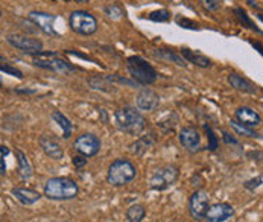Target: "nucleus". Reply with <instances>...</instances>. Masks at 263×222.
<instances>
[{
	"label": "nucleus",
	"mask_w": 263,
	"mask_h": 222,
	"mask_svg": "<svg viewBox=\"0 0 263 222\" xmlns=\"http://www.w3.org/2000/svg\"><path fill=\"white\" fill-rule=\"evenodd\" d=\"M43 195L50 201H72L79 195V186L73 178L53 177L46 181Z\"/></svg>",
	"instance_id": "nucleus-1"
},
{
	"label": "nucleus",
	"mask_w": 263,
	"mask_h": 222,
	"mask_svg": "<svg viewBox=\"0 0 263 222\" xmlns=\"http://www.w3.org/2000/svg\"><path fill=\"white\" fill-rule=\"evenodd\" d=\"M117 128L129 136H140L146 128V119L145 116L137 110L136 107L126 105L123 108H119L114 114Z\"/></svg>",
	"instance_id": "nucleus-2"
},
{
	"label": "nucleus",
	"mask_w": 263,
	"mask_h": 222,
	"mask_svg": "<svg viewBox=\"0 0 263 222\" xmlns=\"http://www.w3.org/2000/svg\"><path fill=\"white\" fill-rule=\"evenodd\" d=\"M136 177L137 168L128 158H116L107 171V183L113 187H123L129 184L136 180Z\"/></svg>",
	"instance_id": "nucleus-3"
},
{
	"label": "nucleus",
	"mask_w": 263,
	"mask_h": 222,
	"mask_svg": "<svg viewBox=\"0 0 263 222\" xmlns=\"http://www.w3.org/2000/svg\"><path fill=\"white\" fill-rule=\"evenodd\" d=\"M126 69L128 73L133 78V81L139 85H151L157 81L158 75L155 72V69L151 66L149 63L142 58V57H129L126 60Z\"/></svg>",
	"instance_id": "nucleus-4"
},
{
	"label": "nucleus",
	"mask_w": 263,
	"mask_h": 222,
	"mask_svg": "<svg viewBox=\"0 0 263 222\" xmlns=\"http://www.w3.org/2000/svg\"><path fill=\"white\" fill-rule=\"evenodd\" d=\"M180 178V168L175 164H164L154 171L149 180L151 190L164 192L171 189Z\"/></svg>",
	"instance_id": "nucleus-5"
},
{
	"label": "nucleus",
	"mask_w": 263,
	"mask_h": 222,
	"mask_svg": "<svg viewBox=\"0 0 263 222\" xmlns=\"http://www.w3.org/2000/svg\"><path fill=\"white\" fill-rule=\"evenodd\" d=\"M70 29L84 37H90L98 31V20L87 11H73L69 17Z\"/></svg>",
	"instance_id": "nucleus-6"
},
{
	"label": "nucleus",
	"mask_w": 263,
	"mask_h": 222,
	"mask_svg": "<svg viewBox=\"0 0 263 222\" xmlns=\"http://www.w3.org/2000/svg\"><path fill=\"white\" fill-rule=\"evenodd\" d=\"M101 146H102L101 139L93 133H84V134L78 136L73 142V149L79 155H82L85 158H91V157L98 155L101 151Z\"/></svg>",
	"instance_id": "nucleus-7"
},
{
	"label": "nucleus",
	"mask_w": 263,
	"mask_h": 222,
	"mask_svg": "<svg viewBox=\"0 0 263 222\" xmlns=\"http://www.w3.org/2000/svg\"><path fill=\"white\" fill-rule=\"evenodd\" d=\"M210 204V196L205 190H195L189 198V213L195 221H204V215Z\"/></svg>",
	"instance_id": "nucleus-8"
},
{
	"label": "nucleus",
	"mask_w": 263,
	"mask_h": 222,
	"mask_svg": "<svg viewBox=\"0 0 263 222\" xmlns=\"http://www.w3.org/2000/svg\"><path fill=\"white\" fill-rule=\"evenodd\" d=\"M6 41H8L12 47L18 49V50H22V52H25V53H28V55H34V53H38V52L43 50V41L38 40V38L29 37V35L8 34V35H6Z\"/></svg>",
	"instance_id": "nucleus-9"
},
{
	"label": "nucleus",
	"mask_w": 263,
	"mask_h": 222,
	"mask_svg": "<svg viewBox=\"0 0 263 222\" xmlns=\"http://www.w3.org/2000/svg\"><path fill=\"white\" fill-rule=\"evenodd\" d=\"M28 20L32 22L38 29L43 31L46 35L58 37V32L55 31V20H57V15L55 14L40 12V11H31L28 14Z\"/></svg>",
	"instance_id": "nucleus-10"
},
{
	"label": "nucleus",
	"mask_w": 263,
	"mask_h": 222,
	"mask_svg": "<svg viewBox=\"0 0 263 222\" xmlns=\"http://www.w3.org/2000/svg\"><path fill=\"white\" fill-rule=\"evenodd\" d=\"M234 207L228 202H215L209 204L207 212L204 215L205 222H227L234 216Z\"/></svg>",
	"instance_id": "nucleus-11"
},
{
	"label": "nucleus",
	"mask_w": 263,
	"mask_h": 222,
	"mask_svg": "<svg viewBox=\"0 0 263 222\" xmlns=\"http://www.w3.org/2000/svg\"><path fill=\"white\" fill-rule=\"evenodd\" d=\"M34 66H37L40 69L50 70V72H55V73L60 75H67L75 70V66H72L69 61L63 60V58H58V57H52L49 60L38 58V60L34 61Z\"/></svg>",
	"instance_id": "nucleus-12"
},
{
	"label": "nucleus",
	"mask_w": 263,
	"mask_h": 222,
	"mask_svg": "<svg viewBox=\"0 0 263 222\" xmlns=\"http://www.w3.org/2000/svg\"><path fill=\"white\" fill-rule=\"evenodd\" d=\"M160 95L152 88H142L136 96V107L139 111H154L160 107Z\"/></svg>",
	"instance_id": "nucleus-13"
},
{
	"label": "nucleus",
	"mask_w": 263,
	"mask_h": 222,
	"mask_svg": "<svg viewBox=\"0 0 263 222\" xmlns=\"http://www.w3.org/2000/svg\"><path fill=\"white\" fill-rule=\"evenodd\" d=\"M178 140L187 152H196L201 149V134L193 126H184L178 134Z\"/></svg>",
	"instance_id": "nucleus-14"
},
{
	"label": "nucleus",
	"mask_w": 263,
	"mask_h": 222,
	"mask_svg": "<svg viewBox=\"0 0 263 222\" xmlns=\"http://www.w3.org/2000/svg\"><path fill=\"white\" fill-rule=\"evenodd\" d=\"M38 143H40V148L43 149V152L47 157H50L52 160H63L64 158V149L53 136L43 134L38 139Z\"/></svg>",
	"instance_id": "nucleus-15"
},
{
	"label": "nucleus",
	"mask_w": 263,
	"mask_h": 222,
	"mask_svg": "<svg viewBox=\"0 0 263 222\" xmlns=\"http://www.w3.org/2000/svg\"><path fill=\"white\" fill-rule=\"evenodd\" d=\"M234 120H237L239 123L250 126V128H256L262 123V117L257 111L251 107H239L234 111Z\"/></svg>",
	"instance_id": "nucleus-16"
},
{
	"label": "nucleus",
	"mask_w": 263,
	"mask_h": 222,
	"mask_svg": "<svg viewBox=\"0 0 263 222\" xmlns=\"http://www.w3.org/2000/svg\"><path fill=\"white\" fill-rule=\"evenodd\" d=\"M11 195L22 204V206H34L37 204L38 201L41 199V193L34 190V189H29V187H14L11 190Z\"/></svg>",
	"instance_id": "nucleus-17"
},
{
	"label": "nucleus",
	"mask_w": 263,
	"mask_h": 222,
	"mask_svg": "<svg viewBox=\"0 0 263 222\" xmlns=\"http://www.w3.org/2000/svg\"><path fill=\"white\" fill-rule=\"evenodd\" d=\"M14 154L17 158V175H18V178L23 181L29 180L34 175V169H32V164H31L28 155L18 148L14 149Z\"/></svg>",
	"instance_id": "nucleus-18"
},
{
	"label": "nucleus",
	"mask_w": 263,
	"mask_h": 222,
	"mask_svg": "<svg viewBox=\"0 0 263 222\" xmlns=\"http://www.w3.org/2000/svg\"><path fill=\"white\" fill-rule=\"evenodd\" d=\"M227 81H228L230 87H233V88L237 90V91H242V93H247V95H254V93H257L256 84H253L251 81L245 79V78L240 76V75L230 73L228 75V78H227Z\"/></svg>",
	"instance_id": "nucleus-19"
},
{
	"label": "nucleus",
	"mask_w": 263,
	"mask_h": 222,
	"mask_svg": "<svg viewBox=\"0 0 263 222\" xmlns=\"http://www.w3.org/2000/svg\"><path fill=\"white\" fill-rule=\"evenodd\" d=\"M152 57L157 58V60L166 61V63H174V64H177L180 67L187 66L186 60L180 53H177L174 50H169V49H155V50H152Z\"/></svg>",
	"instance_id": "nucleus-20"
},
{
	"label": "nucleus",
	"mask_w": 263,
	"mask_h": 222,
	"mask_svg": "<svg viewBox=\"0 0 263 222\" xmlns=\"http://www.w3.org/2000/svg\"><path fill=\"white\" fill-rule=\"evenodd\" d=\"M180 55L186 60V63H192V64H195V66H198V67H201V69H209V67H212L210 58L204 57L202 53H198L196 50H192V49H187V47H183Z\"/></svg>",
	"instance_id": "nucleus-21"
},
{
	"label": "nucleus",
	"mask_w": 263,
	"mask_h": 222,
	"mask_svg": "<svg viewBox=\"0 0 263 222\" xmlns=\"http://www.w3.org/2000/svg\"><path fill=\"white\" fill-rule=\"evenodd\" d=\"M52 119L55 123H58V126L63 130V137L67 140L72 137V133H73V123L69 120V117L66 114H63V111L55 110L52 113Z\"/></svg>",
	"instance_id": "nucleus-22"
},
{
	"label": "nucleus",
	"mask_w": 263,
	"mask_h": 222,
	"mask_svg": "<svg viewBox=\"0 0 263 222\" xmlns=\"http://www.w3.org/2000/svg\"><path fill=\"white\" fill-rule=\"evenodd\" d=\"M230 126H231L234 136H240V137H247V139H262L260 134L257 131H254V128L245 126V125L239 123L237 120H231Z\"/></svg>",
	"instance_id": "nucleus-23"
},
{
	"label": "nucleus",
	"mask_w": 263,
	"mask_h": 222,
	"mask_svg": "<svg viewBox=\"0 0 263 222\" xmlns=\"http://www.w3.org/2000/svg\"><path fill=\"white\" fill-rule=\"evenodd\" d=\"M146 216V209L143 204H131L126 209V221L128 222H142Z\"/></svg>",
	"instance_id": "nucleus-24"
},
{
	"label": "nucleus",
	"mask_w": 263,
	"mask_h": 222,
	"mask_svg": "<svg viewBox=\"0 0 263 222\" xmlns=\"http://www.w3.org/2000/svg\"><path fill=\"white\" fill-rule=\"evenodd\" d=\"M154 145V139L152 136H145V137H140L136 143L131 145V152L136 154V155H143L148 149Z\"/></svg>",
	"instance_id": "nucleus-25"
},
{
	"label": "nucleus",
	"mask_w": 263,
	"mask_h": 222,
	"mask_svg": "<svg viewBox=\"0 0 263 222\" xmlns=\"http://www.w3.org/2000/svg\"><path fill=\"white\" fill-rule=\"evenodd\" d=\"M149 20H152V22H169L171 20V12L167 9L154 11V12L149 14Z\"/></svg>",
	"instance_id": "nucleus-26"
},
{
	"label": "nucleus",
	"mask_w": 263,
	"mask_h": 222,
	"mask_svg": "<svg viewBox=\"0 0 263 222\" xmlns=\"http://www.w3.org/2000/svg\"><path fill=\"white\" fill-rule=\"evenodd\" d=\"M105 14L110 17V18H113V20H119V18H122L123 17V9L120 8V6H117V5H110V6H105Z\"/></svg>",
	"instance_id": "nucleus-27"
},
{
	"label": "nucleus",
	"mask_w": 263,
	"mask_h": 222,
	"mask_svg": "<svg viewBox=\"0 0 263 222\" xmlns=\"http://www.w3.org/2000/svg\"><path fill=\"white\" fill-rule=\"evenodd\" d=\"M199 3L209 12H215V11L221 9V6H222V2L221 0H199Z\"/></svg>",
	"instance_id": "nucleus-28"
},
{
	"label": "nucleus",
	"mask_w": 263,
	"mask_h": 222,
	"mask_svg": "<svg viewBox=\"0 0 263 222\" xmlns=\"http://www.w3.org/2000/svg\"><path fill=\"white\" fill-rule=\"evenodd\" d=\"M11 154V149L0 145V177L6 174V157Z\"/></svg>",
	"instance_id": "nucleus-29"
},
{
	"label": "nucleus",
	"mask_w": 263,
	"mask_h": 222,
	"mask_svg": "<svg viewBox=\"0 0 263 222\" xmlns=\"http://www.w3.org/2000/svg\"><path fill=\"white\" fill-rule=\"evenodd\" d=\"M263 183V177L262 175H257V177H254V178H251V180H247L245 183H243V187L247 189V190H250V192H256L259 187H262Z\"/></svg>",
	"instance_id": "nucleus-30"
},
{
	"label": "nucleus",
	"mask_w": 263,
	"mask_h": 222,
	"mask_svg": "<svg viewBox=\"0 0 263 222\" xmlns=\"http://www.w3.org/2000/svg\"><path fill=\"white\" fill-rule=\"evenodd\" d=\"M0 72H5V73L12 75V76L18 78V79H22V78H23V75H22V72H20L18 69H15V67L9 66L8 63H3V64H0Z\"/></svg>",
	"instance_id": "nucleus-31"
},
{
	"label": "nucleus",
	"mask_w": 263,
	"mask_h": 222,
	"mask_svg": "<svg viewBox=\"0 0 263 222\" xmlns=\"http://www.w3.org/2000/svg\"><path fill=\"white\" fill-rule=\"evenodd\" d=\"M205 131H207V137H209V140H210V143H209V146L207 148L210 149V151H215V149L218 148V139H216V136H215V133L209 128V126H205Z\"/></svg>",
	"instance_id": "nucleus-32"
},
{
	"label": "nucleus",
	"mask_w": 263,
	"mask_h": 222,
	"mask_svg": "<svg viewBox=\"0 0 263 222\" xmlns=\"http://www.w3.org/2000/svg\"><path fill=\"white\" fill-rule=\"evenodd\" d=\"M72 163H73L75 168L81 169V168H84V166L87 164V158L82 157V155H73V157H72Z\"/></svg>",
	"instance_id": "nucleus-33"
},
{
	"label": "nucleus",
	"mask_w": 263,
	"mask_h": 222,
	"mask_svg": "<svg viewBox=\"0 0 263 222\" xmlns=\"http://www.w3.org/2000/svg\"><path fill=\"white\" fill-rule=\"evenodd\" d=\"M222 140L226 142V143H233V145H237L239 142H237V139L233 136V134H228V133H222Z\"/></svg>",
	"instance_id": "nucleus-34"
},
{
	"label": "nucleus",
	"mask_w": 263,
	"mask_h": 222,
	"mask_svg": "<svg viewBox=\"0 0 263 222\" xmlns=\"http://www.w3.org/2000/svg\"><path fill=\"white\" fill-rule=\"evenodd\" d=\"M3 85V79H2V76H0V87Z\"/></svg>",
	"instance_id": "nucleus-35"
},
{
	"label": "nucleus",
	"mask_w": 263,
	"mask_h": 222,
	"mask_svg": "<svg viewBox=\"0 0 263 222\" xmlns=\"http://www.w3.org/2000/svg\"><path fill=\"white\" fill-rule=\"evenodd\" d=\"M0 17H2V9H0Z\"/></svg>",
	"instance_id": "nucleus-36"
},
{
	"label": "nucleus",
	"mask_w": 263,
	"mask_h": 222,
	"mask_svg": "<svg viewBox=\"0 0 263 222\" xmlns=\"http://www.w3.org/2000/svg\"><path fill=\"white\" fill-rule=\"evenodd\" d=\"M0 60H3V58H2V57H0Z\"/></svg>",
	"instance_id": "nucleus-37"
}]
</instances>
